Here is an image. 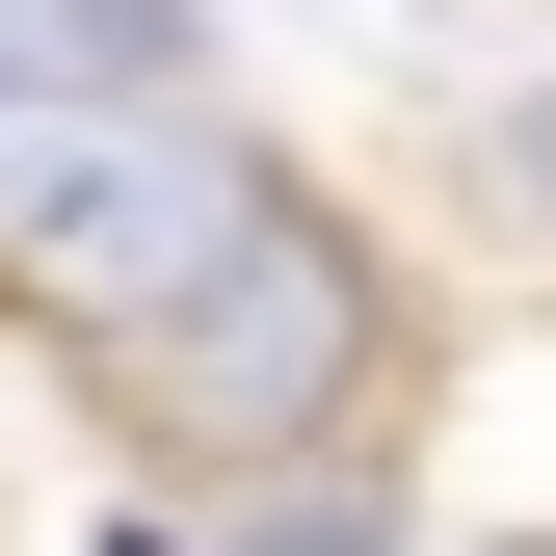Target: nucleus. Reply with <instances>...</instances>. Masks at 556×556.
Returning a JSON list of instances; mask_svg holds the SVG:
<instances>
[{
    "label": "nucleus",
    "mask_w": 556,
    "mask_h": 556,
    "mask_svg": "<svg viewBox=\"0 0 556 556\" xmlns=\"http://www.w3.org/2000/svg\"><path fill=\"white\" fill-rule=\"evenodd\" d=\"M213 556H397V451H371V477H265Z\"/></svg>",
    "instance_id": "3"
},
{
    "label": "nucleus",
    "mask_w": 556,
    "mask_h": 556,
    "mask_svg": "<svg viewBox=\"0 0 556 556\" xmlns=\"http://www.w3.org/2000/svg\"><path fill=\"white\" fill-rule=\"evenodd\" d=\"M504 213L556 239V53H530V80H504Z\"/></svg>",
    "instance_id": "4"
},
{
    "label": "nucleus",
    "mask_w": 556,
    "mask_h": 556,
    "mask_svg": "<svg viewBox=\"0 0 556 556\" xmlns=\"http://www.w3.org/2000/svg\"><path fill=\"white\" fill-rule=\"evenodd\" d=\"M397 397H425V292H397L371 213H318V186H265L213 239V292H160L80 371V425L132 477H186V504H265V477H371Z\"/></svg>",
    "instance_id": "1"
},
{
    "label": "nucleus",
    "mask_w": 556,
    "mask_h": 556,
    "mask_svg": "<svg viewBox=\"0 0 556 556\" xmlns=\"http://www.w3.org/2000/svg\"><path fill=\"white\" fill-rule=\"evenodd\" d=\"M265 132H213L186 80H80V53L0 0V318L53 344V371H106L160 292H213V239L265 213Z\"/></svg>",
    "instance_id": "2"
}]
</instances>
